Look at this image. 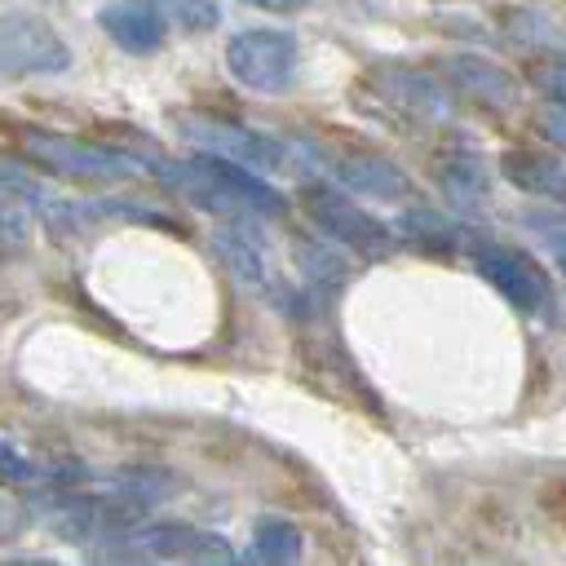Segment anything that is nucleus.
Returning <instances> with one entry per match:
<instances>
[{
  "label": "nucleus",
  "mask_w": 566,
  "mask_h": 566,
  "mask_svg": "<svg viewBox=\"0 0 566 566\" xmlns=\"http://www.w3.org/2000/svg\"><path fill=\"white\" fill-rule=\"evenodd\" d=\"M181 128L195 137V142H203V146H212L208 155H221V159H234V164H243V168H279V164H287V150L279 146V142H270V137H261V133H248V128H239V124H221V119H181Z\"/></svg>",
  "instance_id": "0eeeda50"
},
{
  "label": "nucleus",
  "mask_w": 566,
  "mask_h": 566,
  "mask_svg": "<svg viewBox=\"0 0 566 566\" xmlns=\"http://www.w3.org/2000/svg\"><path fill=\"white\" fill-rule=\"evenodd\" d=\"M332 177L358 195H371V199H402L407 195V177L398 164L380 159V155H367V150H354V155H340L332 159Z\"/></svg>",
  "instance_id": "9d476101"
},
{
  "label": "nucleus",
  "mask_w": 566,
  "mask_h": 566,
  "mask_svg": "<svg viewBox=\"0 0 566 566\" xmlns=\"http://www.w3.org/2000/svg\"><path fill=\"white\" fill-rule=\"evenodd\" d=\"M71 66L66 40L40 13H4L0 18V80L27 75H57Z\"/></svg>",
  "instance_id": "7ed1b4c3"
},
{
  "label": "nucleus",
  "mask_w": 566,
  "mask_h": 566,
  "mask_svg": "<svg viewBox=\"0 0 566 566\" xmlns=\"http://www.w3.org/2000/svg\"><path fill=\"white\" fill-rule=\"evenodd\" d=\"M296 199H301L305 217H310L332 243H340V248H349V252H367V256L389 252V243H394L389 226L376 221L371 212H363V208H358L349 195H340L336 186H327V181H305V186L296 190Z\"/></svg>",
  "instance_id": "f03ea898"
},
{
  "label": "nucleus",
  "mask_w": 566,
  "mask_h": 566,
  "mask_svg": "<svg viewBox=\"0 0 566 566\" xmlns=\"http://www.w3.org/2000/svg\"><path fill=\"white\" fill-rule=\"evenodd\" d=\"M31 478H35V460H27V455H18L9 442H0V482L22 486V482H31Z\"/></svg>",
  "instance_id": "f3484780"
},
{
  "label": "nucleus",
  "mask_w": 566,
  "mask_h": 566,
  "mask_svg": "<svg viewBox=\"0 0 566 566\" xmlns=\"http://www.w3.org/2000/svg\"><path fill=\"white\" fill-rule=\"evenodd\" d=\"M150 4L164 13V22H177V27H181V31H190V35L212 31V27L221 22L217 0H150Z\"/></svg>",
  "instance_id": "ddd939ff"
},
{
  "label": "nucleus",
  "mask_w": 566,
  "mask_h": 566,
  "mask_svg": "<svg viewBox=\"0 0 566 566\" xmlns=\"http://www.w3.org/2000/svg\"><path fill=\"white\" fill-rule=\"evenodd\" d=\"M500 177L535 199H553V203H566V168L544 155V150H531V146H509L500 155Z\"/></svg>",
  "instance_id": "1a4fd4ad"
},
{
  "label": "nucleus",
  "mask_w": 566,
  "mask_h": 566,
  "mask_svg": "<svg viewBox=\"0 0 566 566\" xmlns=\"http://www.w3.org/2000/svg\"><path fill=\"white\" fill-rule=\"evenodd\" d=\"M296 35L279 27H243L226 44L230 75L252 93H283L296 75Z\"/></svg>",
  "instance_id": "f257e3e1"
},
{
  "label": "nucleus",
  "mask_w": 566,
  "mask_h": 566,
  "mask_svg": "<svg viewBox=\"0 0 566 566\" xmlns=\"http://www.w3.org/2000/svg\"><path fill=\"white\" fill-rule=\"evenodd\" d=\"M438 66H442V80H447L464 102L486 106V111H509V106H517V80H513L500 62H491V57H482V53H451V57H442Z\"/></svg>",
  "instance_id": "423d86ee"
},
{
  "label": "nucleus",
  "mask_w": 566,
  "mask_h": 566,
  "mask_svg": "<svg viewBox=\"0 0 566 566\" xmlns=\"http://www.w3.org/2000/svg\"><path fill=\"white\" fill-rule=\"evenodd\" d=\"M18 566H53V562H18Z\"/></svg>",
  "instance_id": "4be33fe9"
},
{
  "label": "nucleus",
  "mask_w": 566,
  "mask_h": 566,
  "mask_svg": "<svg viewBox=\"0 0 566 566\" xmlns=\"http://www.w3.org/2000/svg\"><path fill=\"white\" fill-rule=\"evenodd\" d=\"M433 177L442 186V195L460 208V212H473L486 203L491 195V168L478 159V155H442L433 164Z\"/></svg>",
  "instance_id": "9b49d317"
},
{
  "label": "nucleus",
  "mask_w": 566,
  "mask_h": 566,
  "mask_svg": "<svg viewBox=\"0 0 566 566\" xmlns=\"http://www.w3.org/2000/svg\"><path fill=\"white\" fill-rule=\"evenodd\" d=\"M398 230L402 234H411L416 243H451V221H442L438 212H429V208H411V212H402V221H398Z\"/></svg>",
  "instance_id": "2eb2a0df"
},
{
  "label": "nucleus",
  "mask_w": 566,
  "mask_h": 566,
  "mask_svg": "<svg viewBox=\"0 0 566 566\" xmlns=\"http://www.w3.org/2000/svg\"><path fill=\"white\" fill-rule=\"evenodd\" d=\"M473 270L522 314H544L553 301V287H548V274L539 270V261L509 243H478Z\"/></svg>",
  "instance_id": "39448f33"
},
{
  "label": "nucleus",
  "mask_w": 566,
  "mask_h": 566,
  "mask_svg": "<svg viewBox=\"0 0 566 566\" xmlns=\"http://www.w3.org/2000/svg\"><path fill=\"white\" fill-rule=\"evenodd\" d=\"M22 239H27V212L9 190H0V243H22Z\"/></svg>",
  "instance_id": "dca6fc26"
},
{
  "label": "nucleus",
  "mask_w": 566,
  "mask_h": 566,
  "mask_svg": "<svg viewBox=\"0 0 566 566\" xmlns=\"http://www.w3.org/2000/svg\"><path fill=\"white\" fill-rule=\"evenodd\" d=\"M27 155L44 168H53L57 177L71 181H93V186H111V181H128L142 164L115 146H97V142H80V137H62V133H31L27 137Z\"/></svg>",
  "instance_id": "20e7f679"
},
{
  "label": "nucleus",
  "mask_w": 566,
  "mask_h": 566,
  "mask_svg": "<svg viewBox=\"0 0 566 566\" xmlns=\"http://www.w3.org/2000/svg\"><path fill=\"white\" fill-rule=\"evenodd\" d=\"M97 27L124 53H155L168 40V22L150 0H106L97 9Z\"/></svg>",
  "instance_id": "6e6552de"
},
{
  "label": "nucleus",
  "mask_w": 566,
  "mask_h": 566,
  "mask_svg": "<svg viewBox=\"0 0 566 566\" xmlns=\"http://www.w3.org/2000/svg\"><path fill=\"white\" fill-rule=\"evenodd\" d=\"M539 84L548 88V102H562L566 106V62H553L539 71Z\"/></svg>",
  "instance_id": "6ab92c4d"
},
{
  "label": "nucleus",
  "mask_w": 566,
  "mask_h": 566,
  "mask_svg": "<svg viewBox=\"0 0 566 566\" xmlns=\"http://www.w3.org/2000/svg\"><path fill=\"white\" fill-rule=\"evenodd\" d=\"M385 88H389V97L398 106H407V111H416L424 119H442L447 115V93L429 75H420V71H389Z\"/></svg>",
  "instance_id": "f8f14e48"
},
{
  "label": "nucleus",
  "mask_w": 566,
  "mask_h": 566,
  "mask_svg": "<svg viewBox=\"0 0 566 566\" xmlns=\"http://www.w3.org/2000/svg\"><path fill=\"white\" fill-rule=\"evenodd\" d=\"M539 133L566 150V106H562V102H548V106H539Z\"/></svg>",
  "instance_id": "a211bd4d"
},
{
  "label": "nucleus",
  "mask_w": 566,
  "mask_h": 566,
  "mask_svg": "<svg viewBox=\"0 0 566 566\" xmlns=\"http://www.w3.org/2000/svg\"><path fill=\"white\" fill-rule=\"evenodd\" d=\"M243 4H256V9H270V13H287V9H301L305 0H243Z\"/></svg>",
  "instance_id": "412c9836"
},
{
  "label": "nucleus",
  "mask_w": 566,
  "mask_h": 566,
  "mask_svg": "<svg viewBox=\"0 0 566 566\" xmlns=\"http://www.w3.org/2000/svg\"><path fill=\"white\" fill-rule=\"evenodd\" d=\"M256 553L265 566H292L296 562V535L287 522H261L256 531Z\"/></svg>",
  "instance_id": "4468645a"
},
{
  "label": "nucleus",
  "mask_w": 566,
  "mask_h": 566,
  "mask_svg": "<svg viewBox=\"0 0 566 566\" xmlns=\"http://www.w3.org/2000/svg\"><path fill=\"white\" fill-rule=\"evenodd\" d=\"M548 243H553V256H557V270L566 279V230H548Z\"/></svg>",
  "instance_id": "aec40b11"
}]
</instances>
